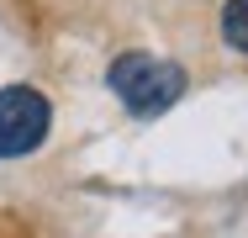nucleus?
I'll list each match as a JSON object with an SVG mask.
<instances>
[{"instance_id":"nucleus-1","label":"nucleus","mask_w":248,"mask_h":238,"mask_svg":"<svg viewBox=\"0 0 248 238\" xmlns=\"http://www.w3.org/2000/svg\"><path fill=\"white\" fill-rule=\"evenodd\" d=\"M106 85L132 117H158L185 95V69L169 58H153V53H122L106 69Z\"/></svg>"},{"instance_id":"nucleus-2","label":"nucleus","mask_w":248,"mask_h":238,"mask_svg":"<svg viewBox=\"0 0 248 238\" xmlns=\"http://www.w3.org/2000/svg\"><path fill=\"white\" fill-rule=\"evenodd\" d=\"M53 127V106L32 85H5L0 90V159H21L32 148H43Z\"/></svg>"},{"instance_id":"nucleus-3","label":"nucleus","mask_w":248,"mask_h":238,"mask_svg":"<svg viewBox=\"0 0 248 238\" xmlns=\"http://www.w3.org/2000/svg\"><path fill=\"white\" fill-rule=\"evenodd\" d=\"M222 37H227V48L248 53V0H227L222 5Z\"/></svg>"}]
</instances>
